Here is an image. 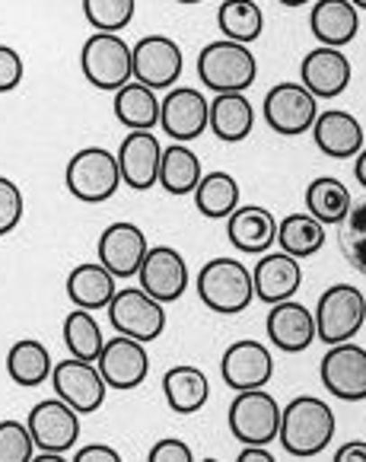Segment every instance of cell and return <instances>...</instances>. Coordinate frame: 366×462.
I'll return each mask as SVG.
<instances>
[{
  "label": "cell",
  "mask_w": 366,
  "mask_h": 462,
  "mask_svg": "<svg viewBox=\"0 0 366 462\" xmlns=\"http://www.w3.org/2000/svg\"><path fill=\"white\" fill-rule=\"evenodd\" d=\"M338 245L347 265L366 274V201H357L344 220L338 224Z\"/></svg>",
  "instance_id": "37"
},
{
  "label": "cell",
  "mask_w": 366,
  "mask_h": 462,
  "mask_svg": "<svg viewBox=\"0 0 366 462\" xmlns=\"http://www.w3.org/2000/svg\"><path fill=\"white\" fill-rule=\"evenodd\" d=\"M35 440L29 434V424L23 421H0V462H32Z\"/></svg>",
  "instance_id": "39"
},
{
  "label": "cell",
  "mask_w": 366,
  "mask_h": 462,
  "mask_svg": "<svg viewBox=\"0 0 366 462\" xmlns=\"http://www.w3.org/2000/svg\"><path fill=\"white\" fill-rule=\"evenodd\" d=\"M278 245L280 252H287L293 259H309L325 245V224H319L309 211L287 214L278 224Z\"/></svg>",
  "instance_id": "34"
},
{
  "label": "cell",
  "mask_w": 366,
  "mask_h": 462,
  "mask_svg": "<svg viewBox=\"0 0 366 462\" xmlns=\"http://www.w3.org/2000/svg\"><path fill=\"white\" fill-rule=\"evenodd\" d=\"M96 367H99L102 380L109 383V389H137L150 374V357L143 341L128 338V335H115L102 345L99 357H96Z\"/></svg>",
  "instance_id": "14"
},
{
  "label": "cell",
  "mask_w": 366,
  "mask_h": 462,
  "mask_svg": "<svg viewBox=\"0 0 366 462\" xmlns=\"http://www.w3.org/2000/svg\"><path fill=\"white\" fill-rule=\"evenodd\" d=\"M230 434L239 443H268L278 440L280 430V405L265 389H242L230 402Z\"/></svg>",
  "instance_id": "8"
},
{
  "label": "cell",
  "mask_w": 366,
  "mask_h": 462,
  "mask_svg": "<svg viewBox=\"0 0 366 462\" xmlns=\"http://www.w3.org/2000/svg\"><path fill=\"white\" fill-rule=\"evenodd\" d=\"M191 195H195V208L207 220H226L239 208L242 189H239V182L230 172L217 170V172H204Z\"/></svg>",
  "instance_id": "31"
},
{
  "label": "cell",
  "mask_w": 366,
  "mask_h": 462,
  "mask_svg": "<svg viewBox=\"0 0 366 462\" xmlns=\"http://www.w3.org/2000/svg\"><path fill=\"white\" fill-rule=\"evenodd\" d=\"M220 376L236 393H242V389H265L274 376V357L255 338L233 341L224 351V361H220Z\"/></svg>",
  "instance_id": "17"
},
{
  "label": "cell",
  "mask_w": 366,
  "mask_h": 462,
  "mask_svg": "<svg viewBox=\"0 0 366 462\" xmlns=\"http://www.w3.org/2000/svg\"><path fill=\"white\" fill-rule=\"evenodd\" d=\"M77 462H122L118 449L112 447H102V443H89V447H80L74 456Z\"/></svg>",
  "instance_id": "43"
},
{
  "label": "cell",
  "mask_w": 366,
  "mask_h": 462,
  "mask_svg": "<svg viewBox=\"0 0 366 462\" xmlns=\"http://www.w3.org/2000/svg\"><path fill=\"white\" fill-rule=\"evenodd\" d=\"M319 116V99L303 83H278L265 96V122L280 137H297L312 131Z\"/></svg>",
  "instance_id": "11"
},
{
  "label": "cell",
  "mask_w": 366,
  "mask_h": 462,
  "mask_svg": "<svg viewBox=\"0 0 366 462\" xmlns=\"http://www.w3.org/2000/svg\"><path fill=\"white\" fill-rule=\"evenodd\" d=\"M23 214H26V198L23 189L14 179L0 176V236H7L20 226Z\"/></svg>",
  "instance_id": "40"
},
{
  "label": "cell",
  "mask_w": 366,
  "mask_h": 462,
  "mask_svg": "<svg viewBox=\"0 0 366 462\" xmlns=\"http://www.w3.org/2000/svg\"><path fill=\"white\" fill-rule=\"evenodd\" d=\"M207 128L224 143H239L255 128V106L245 99V93H217L211 99V122Z\"/></svg>",
  "instance_id": "27"
},
{
  "label": "cell",
  "mask_w": 366,
  "mask_h": 462,
  "mask_svg": "<svg viewBox=\"0 0 366 462\" xmlns=\"http://www.w3.org/2000/svg\"><path fill=\"white\" fill-rule=\"evenodd\" d=\"M353 176H357V182L366 189V147L357 153V163H353Z\"/></svg>",
  "instance_id": "46"
},
{
  "label": "cell",
  "mask_w": 366,
  "mask_h": 462,
  "mask_svg": "<svg viewBox=\"0 0 366 462\" xmlns=\"http://www.w3.org/2000/svg\"><path fill=\"white\" fill-rule=\"evenodd\" d=\"M197 77L214 93H245L258 77L255 51L242 42H207L197 55Z\"/></svg>",
  "instance_id": "3"
},
{
  "label": "cell",
  "mask_w": 366,
  "mask_h": 462,
  "mask_svg": "<svg viewBox=\"0 0 366 462\" xmlns=\"http://www.w3.org/2000/svg\"><path fill=\"white\" fill-rule=\"evenodd\" d=\"M134 55V80L147 83L150 89H169L182 77V48L169 35H143L131 45Z\"/></svg>",
  "instance_id": "15"
},
{
  "label": "cell",
  "mask_w": 366,
  "mask_h": 462,
  "mask_svg": "<svg viewBox=\"0 0 366 462\" xmlns=\"http://www.w3.org/2000/svg\"><path fill=\"white\" fill-rule=\"evenodd\" d=\"M191 459H195L191 447L182 440H176V437H166V440L150 447V462H191Z\"/></svg>",
  "instance_id": "42"
},
{
  "label": "cell",
  "mask_w": 366,
  "mask_h": 462,
  "mask_svg": "<svg viewBox=\"0 0 366 462\" xmlns=\"http://www.w3.org/2000/svg\"><path fill=\"white\" fill-rule=\"evenodd\" d=\"M312 141L332 160L357 157L363 150V125L357 122V116H351L344 109L319 112L316 122H312Z\"/></svg>",
  "instance_id": "24"
},
{
  "label": "cell",
  "mask_w": 366,
  "mask_h": 462,
  "mask_svg": "<svg viewBox=\"0 0 366 462\" xmlns=\"http://www.w3.org/2000/svg\"><path fill=\"white\" fill-rule=\"evenodd\" d=\"M353 198L341 179L319 176L306 185V211L325 226H338L351 214Z\"/></svg>",
  "instance_id": "30"
},
{
  "label": "cell",
  "mask_w": 366,
  "mask_h": 462,
  "mask_svg": "<svg viewBox=\"0 0 366 462\" xmlns=\"http://www.w3.org/2000/svg\"><path fill=\"white\" fill-rule=\"evenodd\" d=\"M118 170L122 182L134 191H147L160 182V160H163V143L156 141L153 131H128V137L118 147Z\"/></svg>",
  "instance_id": "20"
},
{
  "label": "cell",
  "mask_w": 366,
  "mask_h": 462,
  "mask_svg": "<svg viewBox=\"0 0 366 462\" xmlns=\"http://www.w3.org/2000/svg\"><path fill=\"white\" fill-rule=\"evenodd\" d=\"M236 462H274V453L261 443H242Z\"/></svg>",
  "instance_id": "44"
},
{
  "label": "cell",
  "mask_w": 366,
  "mask_h": 462,
  "mask_svg": "<svg viewBox=\"0 0 366 462\" xmlns=\"http://www.w3.org/2000/svg\"><path fill=\"white\" fill-rule=\"evenodd\" d=\"M334 411L325 399L316 395H297L280 408L278 440L293 459H312L328 449L334 437Z\"/></svg>",
  "instance_id": "1"
},
{
  "label": "cell",
  "mask_w": 366,
  "mask_h": 462,
  "mask_svg": "<svg viewBox=\"0 0 366 462\" xmlns=\"http://www.w3.org/2000/svg\"><path fill=\"white\" fill-rule=\"evenodd\" d=\"M201 160H197L195 150H188L185 143H172L163 147V160H160V182L169 195H191L201 182Z\"/></svg>",
  "instance_id": "33"
},
{
  "label": "cell",
  "mask_w": 366,
  "mask_h": 462,
  "mask_svg": "<svg viewBox=\"0 0 366 462\" xmlns=\"http://www.w3.org/2000/svg\"><path fill=\"white\" fill-rule=\"evenodd\" d=\"M29 434L39 453H70L80 440V411L64 399H45L29 411Z\"/></svg>",
  "instance_id": "9"
},
{
  "label": "cell",
  "mask_w": 366,
  "mask_h": 462,
  "mask_svg": "<svg viewBox=\"0 0 366 462\" xmlns=\"http://www.w3.org/2000/svg\"><path fill=\"white\" fill-rule=\"evenodd\" d=\"M351 4H353L357 10H366V0H351Z\"/></svg>",
  "instance_id": "48"
},
{
  "label": "cell",
  "mask_w": 366,
  "mask_h": 462,
  "mask_svg": "<svg viewBox=\"0 0 366 462\" xmlns=\"http://www.w3.org/2000/svg\"><path fill=\"white\" fill-rule=\"evenodd\" d=\"M217 26L224 32V39L249 45L265 29V14H261L255 0H224L217 10Z\"/></svg>",
  "instance_id": "35"
},
{
  "label": "cell",
  "mask_w": 366,
  "mask_h": 462,
  "mask_svg": "<svg viewBox=\"0 0 366 462\" xmlns=\"http://www.w3.org/2000/svg\"><path fill=\"white\" fill-rule=\"evenodd\" d=\"M105 310H109V322L118 335H128L143 345H150L166 332V303L153 300L143 287L115 291Z\"/></svg>",
  "instance_id": "7"
},
{
  "label": "cell",
  "mask_w": 366,
  "mask_h": 462,
  "mask_svg": "<svg viewBox=\"0 0 366 462\" xmlns=\"http://www.w3.org/2000/svg\"><path fill=\"white\" fill-rule=\"evenodd\" d=\"M163 393H166V405L176 411V415H195L207 405L211 399V380L204 376V370L182 364V367L166 370L163 376Z\"/></svg>",
  "instance_id": "28"
},
{
  "label": "cell",
  "mask_w": 366,
  "mask_h": 462,
  "mask_svg": "<svg viewBox=\"0 0 366 462\" xmlns=\"http://www.w3.org/2000/svg\"><path fill=\"white\" fill-rule=\"evenodd\" d=\"M211 122V99H204L195 87H169V93L160 99V128L178 143H188L201 137Z\"/></svg>",
  "instance_id": "12"
},
{
  "label": "cell",
  "mask_w": 366,
  "mask_h": 462,
  "mask_svg": "<svg viewBox=\"0 0 366 462\" xmlns=\"http://www.w3.org/2000/svg\"><path fill=\"white\" fill-rule=\"evenodd\" d=\"M322 386L341 402L366 399V351L353 341L328 345V354L319 364Z\"/></svg>",
  "instance_id": "13"
},
{
  "label": "cell",
  "mask_w": 366,
  "mask_h": 462,
  "mask_svg": "<svg viewBox=\"0 0 366 462\" xmlns=\"http://www.w3.org/2000/svg\"><path fill=\"white\" fill-rule=\"evenodd\" d=\"M64 345H68L70 357H80V361H96L105 345L102 338V328L96 322L93 310H80L74 306L68 316H64Z\"/></svg>",
  "instance_id": "36"
},
{
  "label": "cell",
  "mask_w": 366,
  "mask_h": 462,
  "mask_svg": "<svg viewBox=\"0 0 366 462\" xmlns=\"http://www.w3.org/2000/svg\"><path fill=\"white\" fill-rule=\"evenodd\" d=\"M226 236L233 249L245 255H261L278 245V217L258 204H239L226 217Z\"/></svg>",
  "instance_id": "23"
},
{
  "label": "cell",
  "mask_w": 366,
  "mask_h": 462,
  "mask_svg": "<svg viewBox=\"0 0 366 462\" xmlns=\"http://www.w3.org/2000/svg\"><path fill=\"white\" fill-rule=\"evenodd\" d=\"M51 354L41 341L35 338H23L16 341L14 347L7 351V374L16 386L23 389H32V386H41V383L51 380Z\"/></svg>",
  "instance_id": "32"
},
{
  "label": "cell",
  "mask_w": 366,
  "mask_h": 462,
  "mask_svg": "<svg viewBox=\"0 0 366 462\" xmlns=\"http://www.w3.org/2000/svg\"><path fill=\"white\" fill-rule=\"evenodd\" d=\"M147 249H150V243H147V236H143V230L128 224V220H115V224L105 226L99 236V245H96L99 262L109 268L118 281L137 278Z\"/></svg>",
  "instance_id": "19"
},
{
  "label": "cell",
  "mask_w": 366,
  "mask_h": 462,
  "mask_svg": "<svg viewBox=\"0 0 366 462\" xmlns=\"http://www.w3.org/2000/svg\"><path fill=\"white\" fill-rule=\"evenodd\" d=\"M252 284H255V300H261L265 306L293 300L303 284V265L287 252H261L252 272Z\"/></svg>",
  "instance_id": "22"
},
{
  "label": "cell",
  "mask_w": 366,
  "mask_h": 462,
  "mask_svg": "<svg viewBox=\"0 0 366 462\" xmlns=\"http://www.w3.org/2000/svg\"><path fill=\"white\" fill-rule=\"evenodd\" d=\"M268 341L284 354H303L316 341V316L309 306L297 303V300H280L271 306V313L265 319Z\"/></svg>",
  "instance_id": "21"
},
{
  "label": "cell",
  "mask_w": 366,
  "mask_h": 462,
  "mask_svg": "<svg viewBox=\"0 0 366 462\" xmlns=\"http://www.w3.org/2000/svg\"><path fill=\"white\" fill-rule=\"evenodd\" d=\"M351 58L341 48L319 45L306 51L303 64H299V83L309 89L316 99H338L347 87H351Z\"/></svg>",
  "instance_id": "18"
},
{
  "label": "cell",
  "mask_w": 366,
  "mask_h": 462,
  "mask_svg": "<svg viewBox=\"0 0 366 462\" xmlns=\"http://www.w3.org/2000/svg\"><path fill=\"white\" fill-rule=\"evenodd\" d=\"M176 4H201V0H176Z\"/></svg>",
  "instance_id": "49"
},
{
  "label": "cell",
  "mask_w": 366,
  "mask_h": 462,
  "mask_svg": "<svg viewBox=\"0 0 366 462\" xmlns=\"http://www.w3.org/2000/svg\"><path fill=\"white\" fill-rule=\"evenodd\" d=\"M309 29L319 45L344 48L360 32V10L351 0H316L309 10Z\"/></svg>",
  "instance_id": "25"
},
{
  "label": "cell",
  "mask_w": 366,
  "mask_h": 462,
  "mask_svg": "<svg viewBox=\"0 0 366 462\" xmlns=\"http://www.w3.org/2000/svg\"><path fill=\"white\" fill-rule=\"evenodd\" d=\"M316 338L325 345L351 341L366 322V297L353 284H332L316 303Z\"/></svg>",
  "instance_id": "6"
},
{
  "label": "cell",
  "mask_w": 366,
  "mask_h": 462,
  "mask_svg": "<svg viewBox=\"0 0 366 462\" xmlns=\"http://www.w3.org/2000/svg\"><path fill=\"white\" fill-rule=\"evenodd\" d=\"M51 386H55L58 399H64L70 408H77L80 415L99 411L102 402H105V393H109V383L102 380L96 361H80V357L58 361L51 367Z\"/></svg>",
  "instance_id": "10"
},
{
  "label": "cell",
  "mask_w": 366,
  "mask_h": 462,
  "mask_svg": "<svg viewBox=\"0 0 366 462\" xmlns=\"http://www.w3.org/2000/svg\"><path fill=\"white\" fill-rule=\"evenodd\" d=\"M334 462H366V443L351 440V443H344V447H338Z\"/></svg>",
  "instance_id": "45"
},
{
  "label": "cell",
  "mask_w": 366,
  "mask_h": 462,
  "mask_svg": "<svg viewBox=\"0 0 366 462\" xmlns=\"http://www.w3.org/2000/svg\"><path fill=\"white\" fill-rule=\"evenodd\" d=\"M26 64H23L20 51L10 45H0V93H14L23 83Z\"/></svg>",
  "instance_id": "41"
},
{
  "label": "cell",
  "mask_w": 366,
  "mask_h": 462,
  "mask_svg": "<svg viewBox=\"0 0 366 462\" xmlns=\"http://www.w3.org/2000/svg\"><path fill=\"white\" fill-rule=\"evenodd\" d=\"M80 70L89 87L115 93L134 80V55L118 32H93L80 48Z\"/></svg>",
  "instance_id": "4"
},
{
  "label": "cell",
  "mask_w": 366,
  "mask_h": 462,
  "mask_svg": "<svg viewBox=\"0 0 366 462\" xmlns=\"http://www.w3.org/2000/svg\"><path fill=\"white\" fill-rule=\"evenodd\" d=\"M115 118L131 131L160 128V96L141 80H128L115 89Z\"/></svg>",
  "instance_id": "29"
},
{
  "label": "cell",
  "mask_w": 366,
  "mask_h": 462,
  "mask_svg": "<svg viewBox=\"0 0 366 462\" xmlns=\"http://www.w3.org/2000/svg\"><path fill=\"white\" fill-rule=\"evenodd\" d=\"M278 4H284V7H306L309 0H278Z\"/></svg>",
  "instance_id": "47"
},
{
  "label": "cell",
  "mask_w": 366,
  "mask_h": 462,
  "mask_svg": "<svg viewBox=\"0 0 366 462\" xmlns=\"http://www.w3.org/2000/svg\"><path fill=\"white\" fill-rule=\"evenodd\" d=\"M137 0H83V16L96 32H122L134 20Z\"/></svg>",
  "instance_id": "38"
},
{
  "label": "cell",
  "mask_w": 366,
  "mask_h": 462,
  "mask_svg": "<svg viewBox=\"0 0 366 462\" xmlns=\"http://www.w3.org/2000/svg\"><path fill=\"white\" fill-rule=\"evenodd\" d=\"M64 185L68 191L83 204H102L109 201L122 185V170L118 157L105 147H83L68 160L64 170Z\"/></svg>",
  "instance_id": "5"
},
{
  "label": "cell",
  "mask_w": 366,
  "mask_h": 462,
  "mask_svg": "<svg viewBox=\"0 0 366 462\" xmlns=\"http://www.w3.org/2000/svg\"><path fill=\"white\" fill-rule=\"evenodd\" d=\"M141 287L160 303H176L185 291H188V265H185V255L172 245H153L147 249L141 262V272H137Z\"/></svg>",
  "instance_id": "16"
},
{
  "label": "cell",
  "mask_w": 366,
  "mask_h": 462,
  "mask_svg": "<svg viewBox=\"0 0 366 462\" xmlns=\"http://www.w3.org/2000/svg\"><path fill=\"white\" fill-rule=\"evenodd\" d=\"M197 297L201 303L220 316H236L249 310L255 300V284H252V272L233 255H220V259L204 262L197 272Z\"/></svg>",
  "instance_id": "2"
},
{
  "label": "cell",
  "mask_w": 366,
  "mask_h": 462,
  "mask_svg": "<svg viewBox=\"0 0 366 462\" xmlns=\"http://www.w3.org/2000/svg\"><path fill=\"white\" fill-rule=\"evenodd\" d=\"M115 274L109 268L102 265V262H83L77 265L74 272L68 274V300L80 310H105L115 297L118 284H115Z\"/></svg>",
  "instance_id": "26"
}]
</instances>
